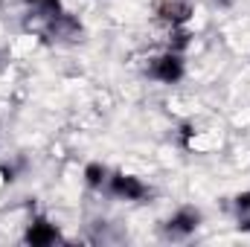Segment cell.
<instances>
[{
	"mask_svg": "<svg viewBox=\"0 0 250 247\" xmlns=\"http://www.w3.org/2000/svg\"><path fill=\"white\" fill-rule=\"evenodd\" d=\"M157 18H160L166 26H172V29L187 26L189 18H192V6H189L187 0H163V3L157 6Z\"/></svg>",
	"mask_w": 250,
	"mask_h": 247,
	"instance_id": "5b68a950",
	"label": "cell"
},
{
	"mask_svg": "<svg viewBox=\"0 0 250 247\" xmlns=\"http://www.w3.org/2000/svg\"><path fill=\"white\" fill-rule=\"evenodd\" d=\"M26 3H29V6H35V9H38V6H41V3H44V0H26Z\"/></svg>",
	"mask_w": 250,
	"mask_h": 247,
	"instance_id": "ba28073f",
	"label": "cell"
},
{
	"mask_svg": "<svg viewBox=\"0 0 250 247\" xmlns=\"http://www.w3.org/2000/svg\"><path fill=\"white\" fill-rule=\"evenodd\" d=\"M236 212L245 218L250 215V192H242V195H236Z\"/></svg>",
	"mask_w": 250,
	"mask_h": 247,
	"instance_id": "52a82bcc",
	"label": "cell"
},
{
	"mask_svg": "<svg viewBox=\"0 0 250 247\" xmlns=\"http://www.w3.org/2000/svg\"><path fill=\"white\" fill-rule=\"evenodd\" d=\"M201 227V212L195 206H181L166 224H163V233L169 239H189L195 230Z\"/></svg>",
	"mask_w": 250,
	"mask_h": 247,
	"instance_id": "3957f363",
	"label": "cell"
},
{
	"mask_svg": "<svg viewBox=\"0 0 250 247\" xmlns=\"http://www.w3.org/2000/svg\"><path fill=\"white\" fill-rule=\"evenodd\" d=\"M108 192L120 201H143L148 195V186L143 184L137 175H128V172H114L108 175Z\"/></svg>",
	"mask_w": 250,
	"mask_h": 247,
	"instance_id": "7a4b0ae2",
	"label": "cell"
},
{
	"mask_svg": "<svg viewBox=\"0 0 250 247\" xmlns=\"http://www.w3.org/2000/svg\"><path fill=\"white\" fill-rule=\"evenodd\" d=\"M215 3H221V6H230V0H215Z\"/></svg>",
	"mask_w": 250,
	"mask_h": 247,
	"instance_id": "9c48e42d",
	"label": "cell"
},
{
	"mask_svg": "<svg viewBox=\"0 0 250 247\" xmlns=\"http://www.w3.org/2000/svg\"><path fill=\"white\" fill-rule=\"evenodd\" d=\"M62 239V233H59V227L50 221V218H35L29 227H26V233H23V242L26 245H32V247H50V245H56Z\"/></svg>",
	"mask_w": 250,
	"mask_h": 247,
	"instance_id": "277c9868",
	"label": "cell"
},
{
	"mask_svg": "<svg viewBox=\"0 0 250 247\" xmlns=\"http://www.w3.org/2000/svg\"><path fill=\"white\" fill-rule=\"evenodd\" d=\"M184 73H187L184 53H175V50H166L163 56H157L148 64V79H154L160 84H178L184 79Z\"/></svg>",
	"mask_w": 250,
	"mask_h": 247,
	"instance_id": "6da1fadb",
	"label": "cell"
},
{
	"mask_svg": "<svg viewBox=\"0 0 250 247\" xmlns=\"http://www.w3.org/2000/svg\"><path fill=\"white\" fill-rule=\"evenodd\" d=\"M108 169L102 166V163H87L84 166V184L90 186V189H102V186L108 184Z\"/></svg>",
	"mask_w": 250,
	"mask_h": 247,
	"instance_id": "8992f818",
	"label": "cell"
}]
</instances>
